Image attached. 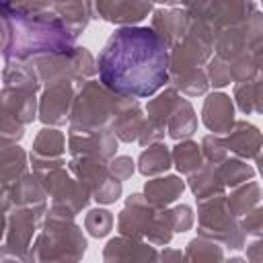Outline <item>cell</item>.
<instances>
[{"label":"cell","instance_id":"obj_1","mask_svg":"<svg viewBox=\"0 0 263 263\" xmlns=\"http://www.w3.org/2000/svg\"><path fill=\"white\" fill-rule=\"evenodd\" d=\"M99 74L119 95L150 97L168 78L166 45L148 27H121L99 55Z\"/></svg>","mask_w":263,"mask_h":263}]
</instances>
